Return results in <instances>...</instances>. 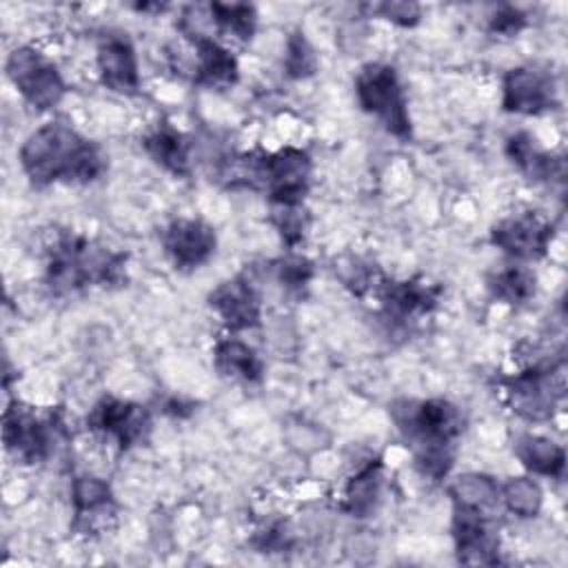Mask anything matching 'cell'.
<instances>
[{"mask_svg":"<svg viewBox=\"0 0 568 568\" xmlns=\"http://www.w3.org/2000/svg\"><path fill=\"white\" fill-rule=\"evenodd\" d=\"M2 437L7 450L24 464L44 462L53 448L51 422L38 417L33 408H27L18 402L4 410Z\"/></svg>","mask_w":568,"mask_h":568,"instance_id":"cell-11","label":"cell"},{"mask_svg":"<svg viewBox=\"0 0 568 568\" xmlns=\"http://www.w3.org/2000/svg\"><path fill=\"white\" fill-rule=\"evenodd\" d=\"M513 453L519 459V464L532 475L555 477V479L564 475L566 450L561 444L552 442L550 437L521 433L513 444Z\"/></svg>","mask_w":568,"mask_h":568,"instance_id":"cell-20","label":"cell"},{"mask_svg":"<svg viewBox=\"0 0 568 568\" xmlns=\"http://www.w3.org/2000/svg\"><path fill=\"white\" fill-rule=\"evenodd\" d=\"M448 493L455 506H466L484 513H495L501 506L499 481L486 473H464L455 477Z\"/></svg>","mask_w":568,"mask_h":568,"instance_id":"cell-23","label":"cell"},{"mask_svg":"<svg viewBox=\"0 0 568 568\" xmlns=\"http://www.w3.org/2000/svg\"><path fill=\"white\" fill-rule=\"evenodd\" d=\"M406 446H410L415 466L424 477L444 479L455 464L457 439L464 433L462 410L442 397L397 399L388 408Z\"/></svg>","mask_w":568,"mask_h":568,"instance_id":"cell-2","label":"cell"},{"mask_svg":"<svg viewBox=\"0 0 568 568\" xmlns=\"http://www.w3.org/2000/svg\"><path fill=\"white\" fill-rule=\"evenodd\" d=\"M211 22L215 24L217 33L246 42L253 38L257 27V11L253 4L242 2H211L209 4Z\"/></svg>","mask_w":568,"mask_h":568,"instance_id":"cell-25","label":"cell"},{"mask_svg":"<svg viewBox=\"0 0 568 568\" xmlns=\"http://www.w3.org/2000/svg\"><path fill=\"white\" fill-rule=\"evenodd\" d=\"M186 36L191 38L195 51V84L213 91L235 87V82L240 80V67L235 55L222 42L204 33L186 31Z\"/></svg>","mask_w":568,"mask_h":568,"instance_id":"cell-16","label":"cell"},{"mask_svg":"<svg viewBox=\"0 0 568 568\" xmlns=\"http://www.w3.org/2000/svg\"><path fill=\"white\" fill-rule=\"evenodd\" d=\"M313 273V262L304 255H286L275 262V277L286 291H302L308 286Z\"/></svg>","mask_w":568,"mask_h":568,"instance_id":"cell-28","label":"cell"},{"mask_svg":"<svg viewBox=\"0 0 568 568\" xmlns=\"http://www.w3.org/2000/svg\"><path fill=\"white\" fill-rule=\"evenodd\" d=\"M486 286L490 295L506 304H526L530 297H535L537 291V275L532 268L524 264H510L488 275Z\"/></svg>","mask_w":568,"mask_h":568,"instance_id":"cell-24","label":"cell"},{"mask_svg":"<svg viewBox=\"0 0 568 568\" xmlns=\"http://www.w3.org/2000/svg\"><path fill=\"white\" fill-rule=\"evenodd\" d=\"M384 486V462L379 457L362 466L344 486V513L364 519L371 517L382 499Z\"/></svg>","mask_w":568,"mask_h":568,"instance_id":"cell-21","label":"cell"},{"mask_svg":"<svg viewBox=\"0 0 568 568\" xmlns=\"http://www.w3.org/2000/svg\"><path fill=\"white\" fill-rule=\"evenodd\" d=\"M357 104L375 115L388 133L408 140L413 133L408 100L395 67L386 62H368L355 75Z\"/></svg>","mask_w":568,"mask_h":568,"instance_id":"cell-4","label":"cell"},{"mask_svg":"<svg viewBox=\"0 0 568 568\" xmlns=\"http://www.w3.org/2000/svg\"><path fill=\"white\" fill-rule=\"evenodd\" d=\"M4 71L22 100L38 111L58 106L67 93V82L58 67L33 47H16L7 55Z\"/></svg>","mask_w":568,"mask_h":568,"instance_id":"cell-6","label":"cell"},{"mask_svg":"<svg viewBox=\"0 0 568 568\" xmlns=\"http://www.w3.org/2000/svg\"><path fill=\"white\" fill-rule=\"evenodd\" d=\"M501 106L508 113L541 115L557 106V89L548 71L515 67L501 78Z\"/></svg>","mask_w":568,"mask_h":568,"instance_id":"cell-12","label":"cell"},{"mask_svg":"<svg viewBox=\"0 0 568 568\" xmlns=\"http://www.w3.org/2000/svg\"><path fill=\"white\" fill-rule=\"evenodd\" d=\"M499 499L508 513L521 519H530L537 517L544 506V490L528 475L508 477L504 484H499Z\"/></svg>","mask_w":568,"mask_h":568,"instance_id":"cell-26","label":"cell"},{"mask_svg":"<svg viewBox=\"0 0 568 568\" xmlns=\"http://www.w3.org/2000/svg\"><path fill=\"white\" fill-rule=\"evenodd\" d=\"M373 16H379L397 27H415L422 18V7L415 2H402V0H390V2H379L371 7Z\"/></svg>","mask_w":568,"mask_h":568,"instance_id":"cell-30","label":"cell"},{"mask_svg":"<svg viewBox=\"0 0 568 568\" xmlns=\"http://www.w3.org/2000/svg\"><path fill=\"white\" fill-rule=\"evenodd\" d=\"M71 504L75 526L82 532L104 530L109 519L115 517V499L111 486L95 475H80L71 484Z\"/></svg>","mask_w":568,"mask_h":568,"instance_id":"cell-15","label":"cell"},{"mask_svg":"<svg viewBox=\"0 0 568 568\" xmlns=\"http://www.w3.org/2000/svg\"><path fill=\"white\" fill-rule=\"evenodd\" d=\"M162 248L178 271H193L206 264L215 248L217 235L211 224L200 217H175L160 235Z\"/></svg>","mask_w":568,"mask_h":568,"instance_id":"cell-10","label":"cell"},{"mask_svg":"<svg viewBox=\"0 0 568 568\" xmlns=\"http://www.w3.org/2000/svg\"><path fill=\"white\" fill-rule=\"evenodd\" d=\"M142 146L146 155L169 171L175 178H186L191 173V149L186 138L171 126L169 122L158 124L153 131H149L142 138Z\"/></svg>","mask_w":568,"mask_h":568,"instance_id":"cell-19","label":"cell"},{"mask_svg":"<svg viewBox=\"0 0 568 568\" xmlns=\"http://www.w3.org/2000/svg\"><path fill=\"white\" fill-rule=\"evenodd\" d=\"M442 288L428 284L419 277L402 280V282H384L382 284V302L388 317L408 320L422 313H428L437 306Z\"/></svg>","mask_w":568,"mask_h":568,"instance_id":"cell-17","label":"cell"},{"mask_svg":"<svg viewBox=\"0 0 568 568\" xmlns=\"http://www.w3.org/2000/svg\"><path fill=\"white\" fill-rule=\"evenodd\" d=\"M450 532H453L457 559L462 564H468V566L499 564V535L493 521V513L453 504Z\"/></svg>","mask_w":568,"mask_h":568,"instance_id":"cell-8","label":"cell"},{"mask_svg":"<svg viewBox=\"0 0 568 568\" xmlns=\"http://www.w3.org/2000/svg\"><path fill=\"white\" fill-rule=\"evenodd\" d=\"M100 82L115 93L133 95L140 89V64L133 42L124 33H106L95 49Z\"/></svg>","mask_w":568,"mask_h":568,"instance_id":"cell-14","label":"cell"},{"mask_svg":"<svg viewBox=\"0 0 568 568\" xmlns=\"http://www.w3.org/2000/svg\"><path fill=\"white\" fill-rule=\"evenodd\" d=\"M273 224L277 226L282 240L293 248L304 240V233L308 229V215L297 206H273Z\"/></svg>","mask_w":568,"mask_h":568,"instance_id":"cell-29","label":"cell"},{"mask_svg":"<svg viewBox=\"0 0 568 568\" xmlns=\"http://www.w3.org/2000/svg\"><path fill=\"white\" fill-rule=\"evenodd\" d=\"M552 224L541 215L526 211L501 217L490 229V242L517 262H535L548 253L552 242Z\"/></svg>","mask_w":568,"mask_h":568,"instance_id":"cell-9","label":"cell"},{"mask_svg":"<svg viewBox=\"0 0 568 568\" xmlns=\"http://www.w3.org/2000/svg\"><path fill=\"white\" fill-rule=\"evenodd\" d=\"M284 71L293 80L311 78L317 71V53H315L313 44L306 40V36L302 31H293L286 38Z\"/></svg>","mask_w":568,"mask_h":568,"instance_id":"cell-27","label":"cell"},{"mask_svg":"<svg viewBox=\"0 0 568 568\" xmlns=\"http://www.w3.org/2000/svg\"><path fill=\"white\" fill-rule=\"evenodd\" d=\"M209 306L231 333L255 328L262 322V297L246 275L220 282L209 293Z\"/></svg>","mask_w":568,"mask_h":568,"instance_id":"cell-13","label":"cell"},{"mask_svg":"<svg viewBox=\"0 0 568 568\" xmlns=\"http://www.w3.org/2000/svg\"><path fill=\"white\" fill-rule=\"evenodd\" d=\"M18 160L22 173L38 189L55 182L89 184L109 169L102 146L60 120L29 133L18 151Z\"/></svg>","mask_w":568,"mask_h":568,"instance_id":"cell-1","label":"cell"},{"mask_svg":"<svg viewBox=\"0 0 568 568\" xmlns=\"http://www.w3.org/2000/svg\"><path fill=\"white\" fill-rule=\"evenodd\" d=\"M255 546L262 550V552H284L293 546V535L286 526V521H273L268 524L264 530L257 532V539H255Z\"/></svg>","mask_w":568,"mask_h":568,"instance_id":"cell-32","label":"cell"},{"mask_svg":"<svg viewBox=\"0 0 568 568\" xmlns=\"http://www.w3.org/2000/svg\"><path fill=\"white\" fill-rule=\"evenodd\" d=\"M508 160L526 173L530 180H550L559 173V160L537 146L535 138L526 131H517L506 140Z\"/></svg>","mask_w":568,"mask_h":568,"instance_id":"cell-22","label":"cell"},{"mask_svg":"<svg viewBox=\"0 0 568 568\" xmlns=\"http://www.w3.org/2000/svg\"><path fill=\"white\" fill-rule=\"evenodd\" d=\"M87 428L102 439L113 442L120 450H129L149 439L151 413L142 404L104 395L89 410Z\"/></svg>","mask_w":568,"mask_h":568,"instance_id":"cell-7","label":"cell"},{"mask_svg":"<svg viewBox=\"0 0 568 568\" xmlns=\"http://www.w3.org/2000/svg\"><path fill=\"white\" fill-rule=\"evenodd\" d=\"M126 275V253L109 251L106 246L73 233L60 235L47 260V286L62 295L93 284L118 286Z\"/></svg>","mask_w":568,"mask_h":568,"instance_id":"cell-3","label":"cell"},{"mask_svg":"<svg viewBox=\"0 0 568 568\" xmlns=\"http://www.w3.org/2000/svg\"><path fill=\"white\" fill-rule=\"evenodd\" d=\"M213 366L215 371L231 379V382H244L255 384L264 377V362L255 353L251 344L235 335L220 337L213 346Z\"/></svg>","mask_w":568,"mask_h":568,"instance_id":"cell-18","label":"cell"},{"mask_svg":"<svg viewBox=\"0 0 568 568\" xmlns=\"http://www.w3.org/2000/svg\"><path fill=\"white\" fill-rule=\"evenodd\" d=\"M564 359L530 364L501 379L513 413L528 422H546L566 395Z\"/></svg>","mask_w":568,"mask_h":568,"instance_id":"cell-5","label":"cell"},{"mask_svg":"<svg viewBox=\"0 0 568 568\" xmlns=\"http://www.w3.org/2000/svg\"><path fill=\"white\" fill-rule=\"evenodd\" d=\"M526 27V13L519 7L504 4L488 18V29L497 36H515Z\"/></svg>","mask_w":568,"mask_h":568,"instance_id":"cell-31","label":"cell"}]
</instances>
